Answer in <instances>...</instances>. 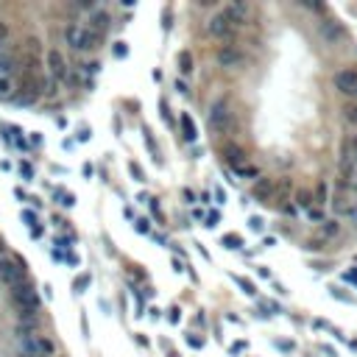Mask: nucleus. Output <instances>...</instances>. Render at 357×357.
<instances>
[{
    "instance_id": "0eeeda50",
    "label": "nucleus",
    "mask_w": 357,
    "mask_h": 357,
    "mask_svg": "<svg viewBox=\"0 0 357 357\" xmlns=\"http://www.w3.org/2000/svg\"><path fill=\"white\" fill-rule=\"evenodd\" d=\"M332 84H335V90L341 92V95H346V98H357V70H352V67L338 70L335 76H332Z\"/></svg>"
},
{
    "instance_id": "f257e3e1",
    "label": "nucleus",
    "mask_w": 357,
    "mask_h": 357,
    "mask_svg": "<svg viewBox=\"0 0 357 357\" xmlns=\"http://www.w3.org/2000/svg\"><path fill=\"white\" fill-rule=\"evenodd\" d=\"M232 120H235V104H232L229 95H218L210 104V112H207V128L212 134H226L232 128Z\"/></svg>"
},
{
    "instance_id": "393cba45",
    "label": "nucleus",
    "mask_w": 357,
    "mask_h": 357,
    "mask_svg": "<svg viewBox=\"0 0 357 357\" xmlns=\"http://www.w3.org/2000/svg\"><path fill=\"white\" fill-rule=\"evenodd\" d=\"M221 224V210H210V215H207V229H215V226Z\"/></svg>"
},
{
    "instance_id": "ea45409f",
    "label": "nucleus",
    "mask_w": 357,
    "mask_h": 357,
    "mask_svg": "<svg viewBox=\"0 0 357 357\" xmlns=\"http://www.w3.org/2000/svg\"><path fill=\"white\" fill-rule=\"evenodd\" d=\"M245 349V343H235V346H232V355H238V352H243Z\"/></svg>"
},
{
    "instance_id": "aec40b11",
    "label": "nucleus",
    "mask_w": 357,
    "mask_h": 357,
    "mask_svg": "<svg viewBox=\"0 0 357 357\" xmlns=\"http://www.w3.org/2000/svg\"><path fill=\"white\" fill-rule=\"evenodd\" d=\"M39 349H42V357H56V343L50 341V338H39Z\"/></svg>"
},
{
    "instance_id": "72a5a7b5",
    "label": "nucleus",
    "mask_w": 357,
    "mask_h": 357,
    "mask_svg": "<svg viewBox=\"0 0 357 357\" xmlns=\"http://www.w3.org/2000/svg\"><path fill=\"white\" fill-rule=\"evenodd\" d=\"M22 221L28 224V229H34V226H36V215H34V212H28V210L22 212Z\"/></svg>"
},
{
    "instance_id": "ddd939ff",
    "label": "nucleus",
    "mask_w": 357,
    "mask_h": 357,
    "mask_svg": "<svg viewBox=\"0 0 357 357\" xmlns=\"http://www.w3.org/2000/svg\"><path fill=\"white\" fill-rule=\"evenodd\" d=\"M22 357H42V349H39V338H25V341H17Z\"/></svg>"
},
{
    "instance_id": "20e7f679",
    "label": "nucleus",
    "mask_w": 357,
    "mask_h": 357,
    "mask_svg": "<svg viewBox=\"0 0 357 357\" xmlns=\"http://www.w3.org/2000/svg\"><path fill=\"white\" fill-rule=\"evenodd\" d=\"M235 28H238V25L229 20V14H226L224 8L215 11V14L210 17V22H207V34L215 36V39H229V36L235 34Z\"/></svg>"
},
{
    "instance_id": "2f4dec72",
    "label": "nucleus",
    "mask_w": 357,
    "mask_h": 357,
    "mask_svg": "<svg viewBox=\"0 0 357 357\" xmlns=\"http://www.w3.org/2000/svg\"><path fill=\"white\" fill-rule=\"evenodd\" d=\"M346 120H349L352 126H357V104H355V106H349V109H346Z\"/></svg>"
},
{
    "instance_id": "4468645a",
    "label": "nucleus",
    "mask_w": 357,
    "mask_h": 357,
    "mask_svg": "<svg viewBox=\"0 0 357 357\" xmlns=\"http://www.w3.org/2000/svg\"><path fill=\"white\" fill-rule=\"evenodd\" d=\"M179 126H182V137L187 142H196L198 140V128H196V123H193L190 115H182V118H179Z\"/></svg>"
},
{
    "instance_id": "a211bd4d",
    "label": "nucleus",
    "mask_w": 357,
    "mask_h": 357,
    "mask_svg": "<svg viewBox=\"0 0 357 357\" xmlns=\"http://www.w3.org/2000/svg\"><path fill=\"white\" fill-rule=\"evenodd\" d=\"M235 176H240V179H254V182H257L259 168H254V165H240V168H235Z\"/></svg>"
},
{
    "instance_id": "f8f14e48",
    "label": "nucleus",
    "mask_w": 357,
    "mask_h": 357,
    "mask_svg": "<svg viewBox=\"0 0 357 357\" xmlns=\"http://www.w3.org/2000/svg\"><path fill=\"white\" fill-rule=\"evenodd\" d=\"M293 204H296V207H299V210L310 212V210H313V204H315V196H313V193H310L307 187H299V190H296V193H293Z\"/></svg>"
},
{
    "instance_id": "5701e85b",
    "label": "nucleus",
    "mask_w": 357,
    "mask_h": 357,
    "mask_svg": "<svg viewBox=\"0 0 357 357\" xmlns=\"http://www.w3.org/2000/svg\"><path fill=\"white\" fill-rule=\"evenodd\" d=\"M232 279L238 282V285H240V287H243V290H245V293H248V296H254V293H257V287H254V285H251V282L245 279V276H235V273H232Z\"/></svg>"
},
{
    "instance_id": "1a4fd4ad",
    "label": "nucleus",
    "mask_w": 357,
    "mask_h": 357,
    "mask_svg": "<svg viewBox=\"0 0 357 357\" xmlns=\"http://www.w3.org/2000/svg\"><path fill=\"white\" fill-rule=\"evenodd\" d=\"M318 34H321V39L327 45H341L343 39H346V28L335 20H324L321 25H318Z\"/></svg>"
},
{
    "instance_id": "4c0bfd02",
    "label": "nucleus",
    "mask_w": 357,
    "mask_h": 357,
    "mask_svg": "<svg viewBox=\"0 0 357 357\" xmlns=\"http://www.w3.org/2000/svg\"><path fill=\"white\" fill-rule=\"evenodd\" d=\"M22 176H25V182H31V179H34V173H31L28 165H22Z\"/></svg>"
},
{
    "instance_id": "c85d7f7f",
    "label": "nucleus",
    "mask_w": 357,
    "mask_h": 357,
    "mask_svg": "<svg viewBox=\"0 0 357 357\" xmlns=\"http://www.w3.org/2000/svg\"><path fill=\"white\" fill-rule=\"evenodd\" d=\"M170 20H173V17H170V8H162V28L165 31H170V25H173Z\"/></svg>"
},
{
    "instance_id": "e433bc0d",
    "label": "nucleus",
    "mask_w": 357,
    "mask_h": 357,
    "mask_svg": "<svg viewBox=\"0 0 357 357\" xmlns=\"http://www.w3.org/2000/svg\"><path fill=\"white\" fill-rule=\"evenodd\" d=\"M137 232H151V226H148V218H140V221H137Z\"/></svg>"
},
{
    "instance_id": "a878e982",
    "label": "nucleus",
    "mask_w": 357,
    "mask_h": 357,
    "mask_svg": "<svg viewBox=\"0 0 357 357\" xmlns=\"http://www.w3.org/2000/svg\"><path fill=\"white\" fill-rule=\"evenodd\" d=\"M128 170H131V176L137 179V182H145V173L140 170V165H137V162H128Z\"/></svg>"
},
{
    "instance_id": "c9c22d12",
    "label": "nucleus",
    "mask_w": 357,
    "mask_h": 357,
    "mask_svg": "<svg viewBox=\"0 0 357 357\" xmlns=\"http://www.w3.org/2000/svg\"><path fill=\"white\" fill-rule=\"evenodd\" d=\"M84 70L90 73V76H95V73L101 70V64H98V62H87V64H84Z\"/></svg>"
},
{
    "instance_id": "423d86ee",
    "label": "nucleus",
    "mask_w": 357,
    "mask_h": 357,
    "mask_svg": "<svg viewBox=\"0 0 357 357\" xmlns=\"http://www.w3.org/2000/svg\"><path fill=\"white\" fill-rule=\"evenodd\" d=\"M45 62H48V73H50V78L53 81H67V76H70V64H67V59H64V53L62 50H56V48H50L48 50V56H45Z\"/></svg>"
},
{
    "instance_id": "473e14b6",
    "label": "nucleus",
    "mask_w": 357,
    "mask_h": 357,
    "mask_svg": "<svg viewBox=\"0 0 357 357\" xmlns=\"http://www.w3.org/2000/svg\"><path fill=\"white\" fill-rule=\"evenodd\" d=\"M128 53V48H126V42H115V56L118 59H123Z\"/></svg>"
},
{
    "instance_id": "f03ea898",
    "label": "nucleus",
    "mask_w": 357,
    "mask_h": 357,
    "mask_svg": "<svg viewBox=\"0 0 357 357\" xmlns=\"http://www.w3.org/2000/svg\"><path fill=\"white\" fill-rule=\"evenodd\" d=\"M64 39H67V45H70L73 50H78V53H90V50H95L101 45L104 36L95 34V31H90V25L70 22V25L64 28Z\"/></svg>"
},
{
    "instance_id": "9d476101",
    "label": "nucleus",
    "mask_w": 357,
    "mask_h": 357,
    "mask_svg": "<svg viewBox=\"0 0 357 357\" xmlns=\"http://www.w3.org/2000/svg\"><path fill=\"white\" fill-rule=\"evenodd\" d=\"M251 196L257 198V201H262V204H271L273 196H276V182H273L271 176H259L257 182H254V187H251Z\"/></svg>"
},
{
    "instance_id": "4be33fe9",
    "label": "nucleus",
    "mask_w": 357,
    "mask_h": 357,
    "mask_svg": "<svg viewBox=\"0 0 357 357\" xmlns=\"http://www.w3.org/2000/svg\"><path fill=\"white\" fill-rule=\"evenodd\" d=\"M87 287H90V273H81V276L73 282V290H76V293H84Z\"/></svg>"
},
{
    "instance_id": "f704fd0d",
    "label": "nucleus",
    "mask_w": 357,
    "mask_h": 357,
    "mask_svg": "<svg viewBox=\"0 0 357 357\" xmlns=\"http://www.w3.org/2000/svg\"><path fill=\"white\" fill-rule=\"evenodd\" d=\"M11 67H14V64L8 62V59H0V78H6V73L11 70Z\"/></svg>"
},
{
    "instance_id": "6ab92c4d",
    "label": "nucleus",
    "mask_w": 357,
    "mask_h": 357,
    "mask_svg": "<svg viewBox=\"0 0 357 357\" xmlns=\"http://www.w3.org/2000/svg\"><path fill=\"white\" fill-rule=\"evenodd\" d=\"M327 201H329V184L321 179V182H318V190H315V204H318V207H324Z\"/></svg>"
},
{
    "instance_id": "cd10ccee",
    "label": "nucleus",
    "mask_w": 357,
    "mask_h": 357,
    "mask_svg": "<svg viewBox=\"0 0 357 357\" xmlns=\"http://www.w3.org/2000/svg\"><path fill=\"white\" fill-rule=\"evenodd\" d=\"M11 95V84H8V78H0V98H8Z\"/></svg>"
},
{
    "instance_id": "39448f33",
    "label": "nucleus",
    "mask_w": 357,
    "mask_h": 357,
    "mask_svg": "<svg viewBox=\"0 0 357 357\" xmlns=\"http://www.w3.org/2000/svg\"><path fill=\"white\" fill-rule=\"evenodd\" d=\"M22 282H25V271H22L20 262H14V259H8V257H0V285L17 287Z\"/></svg>"
},
{
    "instance_id": "9b49d317",
    "label": "nucleus",
    "mask_w": 357,
    "mask_h": 357,
    "mask_svg": "<svg viewBox=\"0 0 357 357\" xmlns=\"http://www.w3.org/2000/svg\"><path fill=\"white\" fill-rule=\"evenodd\" d=\"M109 25H112V17H109L106 8H95V11L90 14V31H95V34L104 36L106 31H109Z\"/></svg>"
},
{
    "instance_id": "dca6fc26",
    "label": "nucleus",
    "mask_w": 357,
    "mask_h": 357,
    "mask_svg": "<svg viewBox=\"0 0 357 357\" xmlns=\"http://www.w3.org/2000/svg\"><path fill=\"white\" fill-rule=\"evenodd\" d=\"M338 235H341V221H338V218H327V221L321 224V238H324V243H327V240H332V238H338Z\"/></svg>"
},
{
    "instance_id": "bb28decb",
    "label": "nucleus",
    "mask_w": 357,
    "mask_h": 357,
    "mask_svg": "<svg viewBox=\"0 0 357 357\" xmlns=\"http://www.w3.org/2000/svg\"><path fill=\"white\" fill-rule=\"evenodd\" d=\"M248 229L251 232H262L265 229V221H262V218H251V221H248Z\"/></svg>"
},
{
    "instance_id": "2eb2a0df",
    "label": "nucleus",
    "mask_w": 357,
    "mask_h": 357,
    "mask_svg": "<svg viewBox=\"0 0 357 357\" xmlns=\"http://www.w3.org/2000/svg\"><path fill=\"white\" fill-rule=\"evenodd\" d=\"M224 154H226V162H229L232 168H240V165H245V151H243L240 145H226Z\"/></svg>"
},
{
    "instance_id": "7c9ffc66",
    "label": "nucleus",
    "mask_w": 357,
    "mask_h": 357,
    "mask_svg": "<svg viewBox=\"0 0 357 357\" xmlns=\"http://www.w3.org/2000/svg\"><path fill=\"white\" fill-rule=\"evenodd\" d=\"M168 321H170V324H179V321H182V310H179V307H170Z\"/></svg>"
},
{
    "instance_id": "7ed1b4c3",
    "label": "nucleus",
    "mask_w": 357,
    "mask_h": 357,
    "mask_svg": "<svg viewBox=\"0 0 357 357\" xmlns=\"http://www.w3.org/2000/svg\"><path fill=\"white\" fill-rule=\"evenodd\" d=\"M11 301H14L17 313H39V293L31 282H22V285L11 287Z\"/></svg>"
},
{
    "instance_id": "412c9836",
    "label": "nucleus",
    "mask_w": 357,
    "mask_h": 357,
    "mask_svg": "<svg viewBox=\"0 0 357 357\" xmlns=\"http://www.w3.org/2000/svg\"><path fill=\"white\" fill-rule=\"evenodd\" d=\"M224 245L229 251H238V248H243V238L240 235H224Z\"/></svg>"
},
{
    "instance_id": "6e6552de",
    "label": "nucleus",
    "mask_w": 357,
    "mask_h": 357,
    "mask_svg": "<svg viewBox=\"0 0 357 357\" xmlns=\"http://www.w3.org/2000/svg\"><path fill=\"white\" fill-rule=\"evenodd\" d=\"M218 64L224 67V70H235V67H243L245 56H243V50L235 48V45H224V48L218 50Z\"/></svg>"
},
{
    "instance_id": "58836bf2",
    "label": "nucleus",
    "mask_w": 357,
    "mask_h": 357,
    "mask_svg": "<svg viewBox=\"0 0 357 357\" xmlns=\"http://www.w3.org/2000/svg\"><path fill=\"white\" fill-rule=\"evenodd\" d=\"M184 198H187V201L193 204V201H196V193H193V190H184Z\"/></svg>"
},
{
    "instance_id": "a19ab883",
    "label": "nucleus",
    "mask_w": 357,
    "mask_h": 357,
    "mask_svg": "<svg viewBox=\"0 0 357 357\" xmlns=\"http://www.w3.org/2000/svg\"><path fill=\"white\" fill-rule=\"evenodd\" d=\"M215 198H218V204H224V190L221 187H215Z\"/></svg>"
},
{
    "instance_id": "f3484780",
    "label": "nucleus",
    "mask_w": 357,
    "mask_h": 357,
    "mask_svg": "<svg viewBox=\"0 0 357 357\" xmlns=\"http://www.w3.org/2000/svg\"><path fill=\"white\" fill-rule=\"evenodd\" d=\"M176 64H179V73H182V76H190V73H193V53H190V50H179Z\"/></svg>"
},
{
    "instance_id": "c756f323",
    "label": "nucleus",
    "mask_w": 357,
    "mask_h": 357,
    "mask_svg": "<svg viewBox=\"0 0 357 357\" xmlns=\"http://www.w3.org/2000/svg\"><path fill=\"white\" fill-rule=\"evenodd\" d=\"M187 346H193V349H204V338H198V335H187Z\"/></svg>"
},
{
    "instance_id": "b1692460",
    "label": "nucleus",
    "mask_w": 357,
    "mask_h": 357,
    "mask_svg": "<svg viewBox=\"0 0 357 357\" xmlns=\"http://www.w3.org/2000/svg\"><path fill=\"white\" fill-rule=\"evenodd\" d=\"M8 36H11V25H8V22H3V20H0V50L6 48Z\"/></svg>"
}]
</instances>
